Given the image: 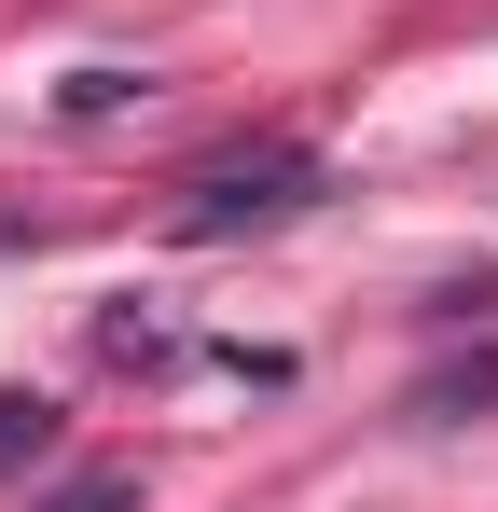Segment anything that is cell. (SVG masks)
<instances>
[{"label":"cell","instance_id":"6da1fadb","mask_svg":"<svg viewBox=\"0 0 498 512\" xmlns=\"http://www.w3.org/2000/svg\"><path fill=\"white\" fill-rule=\"evenodd\" d=\"M305 208H332V167L305 139H249V153H208V167L180 180V250H236V236H291Z\"/></svg>","mask_w":498,"mask_h":512},{"label":"cell","instance_id":"7a4b0ae2","mask_svg":"<svg viewBox=\"0 0 498 512\" xmlns=\"http://www.w3.org/2000/svg\"><path fill=\"white\" fill-rule=\"evenodd\" d=\"M97 360H111V374H194L208 346L180 333L166 291H111V305H97Z\"/></svg>","mask_w":498,"mask_h":512},{"label":"cell","instance_id":"3957f363","mask_svg":"<svg viewBox=\"0 0 498 512\" xmlns=\"http://www.w3.org/2000/svg\"><path fill=\"white\" fill-rule=\"evenodd\" d=\"M402 416H415V429H471V416H498V346H471V360H429Z\"/></svg>","mask_w":498,"mask_h":512},{"label":"cell","instance_id":"277c9868","mask_svg":"<svg viewBox=\"0 0 498 512\" xmlns=\"http://www.w3.org/2000/svg\"><path fill=\"white\" fill-rule=\"evenodd\" d=\"M56 443H70V416H56L42 388H0V485H14V471H42Z\"/></svg>","mask_w":498,"mask_h":512},{"label":"cell","instance_id":"5b68a950","mask_svg":"<svg viewBox=\"0 0 498 512\" xmlns=\"http://www.w3.org/2000/svg\"><path fill=\"white\" fill-rule=\"evenodd\" d=\"M153 485H139V457H97V471H70V485H42L28 512H139Z\"/></svg>","mask_w":498,"mask_h":512},{"label":"cell","instance_id":"8992f818","mask_svg":"<svg viewBox=\"0 0 498 512\" xmlns=\"http://www.w3.org/2000/svg\"><path fill=\"white\" fill-rule=\"evenodd\" d=\"M139 97H153V70H70L56 111H70V125H111V111H139Z\"/></svg>","mask_w":498,"mask_h":512}]
</instances>
